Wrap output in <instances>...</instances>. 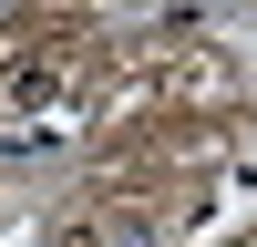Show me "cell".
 I'll return each instance as SVG.
<instances>
[{
	"instance_id": "6da1fadb",
	"label": "cell",
	"mask_w": 257,
	"mask_h": 247,
	"mask_svg": "<svg viewBox=\"0 0 257 247\" xmlns=\"http://www.w3.org/2000/svg\"><path fill=\"white\" fill-rule=\"evenodd\" d=\"M62 93H72V72H62V62H21V72L0 82V103H11V113H52Z\"/></svg>"
},
{
	"instance_id": "7a4b0ae2",
	"label": "cell",
	"mask_w": 257,
	"mask_h": 247,
	"mask_svg": "<svg viewBox=\"0 0 257 247\" xmlns=\"http://www.w3.org/2000/svg\"><path fill=\"white\" fill-rule=\"evenodd\" d=\"M72 144V124H21V134H0V165H31V155H62Z\"/></svg>"
},
{
	"instance_id": "3957f363",
	"label": "cell",
	"mask_w": 257,
	"mask_h": 247,
	"mask_svg": "<svg viewBox=\"0 0 257 247\" xmlns=\"http://www.w3.org/2000/svg\"><path fill=\"white\" fill-rule=\"evenodd\" d=\"M52 247H113V226H93V216H72V226H62Z\"/></svg>"
}]
</instances>
